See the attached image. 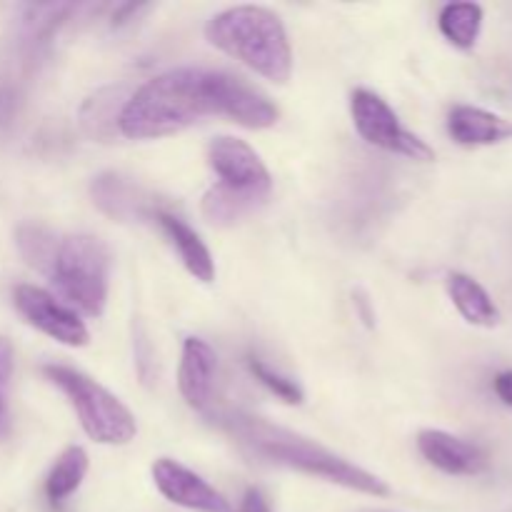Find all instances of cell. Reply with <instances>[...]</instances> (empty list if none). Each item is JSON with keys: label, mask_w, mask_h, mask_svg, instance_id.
Listing matches in <instances>:
<instances>
[{"label": "cell", "mask_w": 512, "mask_h": 512, "mask_svg": "<svg viewBox=\"0 0 512 512\" xmlns=\"http://www.w3.org/2000/svg\"><path fill=\"white\" fill-rule=\"evenodd\" d=\"M15 353L8 338H0V440L10 433V378H13Z\"/></svg>", "instance_id": "cell-23"}, {"label": "cell", "mask_w": 512, "mask_h": 512, "mask_svg": "<svg viewBox=\"0 0 512 512\" xmlns=\"http://www.w3.org/2000/svg\"><path fill=\"white\" fill-rule=\"evenodd\" d=\"M130 98V95H128ZM125 88H115V85H108V88H100L80 105V128L88 138L100 140V143H110L118 133L120 113H123L125 103Z\"/></svg>", "instance_id": "cell-15"}, {"label": "cell", "mask_w": 512, "mask_h": 512, "mask_svg": "<svg viewBox=\"0 0 512 512\" xmlns=\"http://www.w3.org/2000/svg\"><path fill=\"white\" fill-rule=\"evenodd\" d=\"M483 8L478 3H448L438 15L443 38L460 50L475 48L483 30Z\"/></svg>", "instance_id": "cell-18"}, {"label": "cell", "mask_w": 512, "mask_h": 512, "mask_svg": "<svg viewBox=\"0 0 512 512\" xmlns=\"http://www.w3.org/2000/svg\"><path fill=\"white\" fill-rule=\"evenodd\" d=\"M153 220L160 225V230H163L165 238L170 240V245L178 250L185 270H188L195 280H200V283H213L215 260L213 255H210L208 245L203 243V238H200L180 215L170 213V210L165 208H158Z\"/></svg>", "instance_id": "cell-14"}, {"label": "cell", "mask_w": 512, "mask_h": 512, "mask_svg": "<svg viewBox=\"0 0 512 512\" xmlns=\"http://www.w3.org/2000/svg\"><path fill=\"white\" fill-rule=\"evenodd\" d=\"M350 113H353L355 130H358L360 138L368 145H375V148L385 150V153L403 155L408 160H418V163H433L435 160V150L423 138L410 133L400 123L395 110L373 90H353V95H350Z\"/></svg>", "instance_id": "cell-6"}, {"label": "cell", "mask_w": 512, "mask_h": 512, "mask_svg": "<svg viewBox=\"0 0 512 512\" xmlns=\"http://www.w3.org/2000/svg\"><path fill=\"white\" fill-rule=\"evenodd\" d=\"M445 290L453 300L455 310L475 328H495L500 325V310L488 290L465 273H448Z\"/></svg>", "instance_id": "cell-16"}, {"label": "cell", "mask_w": 512, "mask_h": 512, "mask_svg": "<svg viewBox=\"0 0 512 512\" xmlns=\"http://www.w3.org/2000/svg\"><path fill=\"white\" fill-rule=\"evenodd\" d=\"M78 5L73 3H35L23 5V45L30 53H38L50 43L60 25L68 20L70 13H75Z\"/></svg>", "instance_id": "cell-17"}, {"label": "cell", "mask_w": 512, "mask_h": 512, "mask_svg": "<svg viewBox=\"0 0 512 512\" xmlns=\"http://www.w3.org/2000/svg\"><path fill=\"white\" fill-rule=\"evenodd\" d=\"M43 375L68 398L90 440L100 445H128L138 435L135 415L110 390L68 365H43Z\"/></svg>", "instance_id": "cell-5"}, {"label": "cell", "mask_w": 512, "mask_h": 512, "mask_svg": "<svg viewBox=\"0 0 512 512\" xmlns=\"http://www.w3.org/2000/svg\"><path fill=\"white\" fill-rule=\"evenodd\" d=\"M450 138L465 148H483L512 140V120L475 105H453L448 113Z\"/></svg>", "instance_id": "cell-13"}, {"label": "cell", "mask_w": 512, "mask_h": 512, "mask_svg": "<svg viewBox=\"0 0 512 512\" xmlns=\"http://www.w3.org/2000/svg\"><path fill=\"white\" fill-rule=\"evenodd\" d=\"M15 110H18V93L3 85L0 88V128H5L15 118Z\"/></svg>", "instance_id": "cell-24"}, {"label": "cell", "mask_w": 512, "mask_h": 512, "mask_svg": "<svg viewBox=\"0 0 512 512\" xmlns=\"http://www.w3.org/2000/svg\"><path fill=\"white\" fill-rule=\"evenodd\" d=\"M85 475H88V453L80 445L65 448L45 478V495L50 503L68 500L83 485Z\"/></svg>", "instance_id": "cell-19"}, {"label": "cell", "mask_w": 512, "mask_h": 512, "mask_svg": "<svg viewBox=\"0 0 512 512\" xmlns=\"http://www.w3.org/2000/svg\"><path fill=\"white\" fill-rule=\"evenodd\" d=\"M60 235H55L53 230L43 228V225H20L18 228V250L25 260H28L30 268L40 270V273H48L50 263H53L55 248H58Z\"/></svg>", "instance_id": "cell-21"}, {"label": "cell", "mask_w": 512, "mask_h": 512, "mask_svg": "<svg viewBox=\"0 0 512 512\" xmlns=\"http://www.w3.org/2000/svg\"><path fill=\"white\" fill-rule=\"evenodd\" d=\"M45 275L68 308L73 305L93 318L103 315L110 285V250L103 240L85 233L63 235Z\"/></svg>", "instance_id": "cell-4"}, {"label": "cell", "mask_w": 512, "mask_h": 512, "mask_svg": "<svg viewBox=\"0 0 512 512\" xmlns=\"http://www.w3.org/2000/svg\"><path fill=\"white\" fill-rule=\"evenodd\" d=\"M153 480L158 493L168 503L178 508L195 510V512H233L228 500L208 483L193 473L190 468L180 465L178 460L158 458L153 463Z\"/></svg>", "instance_id": "cell-9"}, {"label": "cell", "mask_w": 512, "mask_h": 512, "mask_svg": "<svg viewBox=\"0 0 512 512\" xmlns=\"http://www.w3.org/2000/svg\"><path fill=\"white\" fill-rule=\"evenodd\" d=\"M13 300L25 323H30L48 338L58 340L60 345H68V348L88 345L90 333L83 320H80V315L65 303H60L48 290L35 288V285H18Z\"/></svg>", "instance_id": "cell-8"}, {"label": "cell", "mask_w": 512, "mask_h": 512, "mask_svg": "<svg viewBox=\"0 0 512 512\" xmlns=\"http://www.w3.org/2000/svg\"><path fill=\"white\" fill-rule=\"evenodd\" d=\"M218 355L203 338H185L178 368V388L185 403L195 410H205L213 398Z\"/></svg>", "instance_id": "cell-12"}, {"label": "cell", "mask_w": 512, "mask_h": 512, "mask_svg": "<svg viewBox=\"0 0 512 512\" xmlns=\"http://www.w3.org/2000/svg\"><path fill=\"white\" fill-rule=\"evenodd\" d=\"M93 203L103 210L108 218L128 223V220H153L160 205L145 193L133 180L118 173H100L90 183Z\"/></svg>", "instance_id": "cell-10"}, {"label": "cell", "mask_w": 512, "mask_h": 512, "mask_svg": "<svg viewBox=\"0 0 512 512\" xmlns=\"http://www.w3.org/2000/svg\"><path fill=\"white\" fill-rule=\"evenodd\" d=\"M235 512H270V505H268V500H265V495L260 493V490L250 488V490H245L243 500H240L238 510H235Z\"/></svg>", "instance_id": "cell-25"}, {"label": "cell", "mask_w": 512, "mask_h": 512, "mask_svg": "<svg viewBox=\"0 0 512 512\" xmlns=\"http://www.w3.org/2000/svg\"><path fill=\"white\" fill-rule=\"evenodd\" d=\"M208 115H225L243 128H270L278 108L255 85L225 70L175 68L140 85L120 113L118 133L130 140L168 138Z\"/></svg>", "instance_id": "cell-1"}, {"label": "cell", "mask_w": 512, "mask_h": 512, "mask_svg": "<svg viewBox=\"0 0 512 512\" xmlns=\"http://www.w3.org/2000/svg\"><path fill=\"white\" fill-rule=\"evenodd\" d=\"M208 165L218 175V185H225L238 193L268 200L273 190V178L260 155L245 140L220 135L208 145Z\"/></svg>", "instance_id": "cell-7"}, {"label": "cell", "mask_w": 512, "mask_h": 512, "mask_svg": "<svg viewBox=\"0 0 512 512\" xmlns=\"http://www.w3.org/2000/svg\"><path fill=\"white\" fill-rule=\"evenodd\" d=\"M220 425L243 445L245 450L260 460L283 465V468L298 470L310 478L325 480V483L340 485L345 490L373 495V498H388L390 485L378 475L368 473L360 465L330 453L328 448L318 445L315 440L303 438L288 428L268 423L263 418L245 413H228L220 418Z\"/></svg>", "instance_id": "cell-2"}, {"label": "cell", "mask_w": 512, "mask_h": 512, "mask_svg": "<svg viewBox=\"0 0 512 512\" xmlns=\"http://www.w3.org/2000/svg\"><path fill=\"white\" fill-rule=\"evenodd\" d=\"M493 388H495V395H498L508 408H512V370H505V373L495 375Z\"/></svg>", "instance_id": "cell-26"}, {"label": "cell", "mask_w": 512, "mask_h": 512, "mask_svg": "<svg viewBox=\"0 0 512 512\" xmlns=\"http://www.w3.org/2000/svg\"><path fill=\"white\" fill-rule=\"evenodd\" d=\"M245 363H248L250 375H253V378L263 385V388H268L278 400H283V403H288V405H300L305 400L303 388H300L295 380L285 378L283 373H278V370L270 368L263 358L248 355V360H245Z\"/></svg>", "instance_id": "cell-22"}, {"label": "cell", "mask_w": 512, "mask_h": 512, "mask_svg": "<svg viewBox=\"0 0 512 512\" xmlns=\"http://www.w3.org/2000/svg\"><path fill=\"white\" fill-rule=\"evenodd\" d=\"M265 200L253 198V195L238 193V190H230L225 185H213L208 193L203 195V218L213 225H233L238 220L248 218L250 213L263 205Z\"/></svg>", "instance_id": "cell-20"}, {"label": "cell", "mask_w": 512, "mask_h": 512, "mask_svg": "<svg viewBox=\"0 0 512 512\" xmlns=\"http://www.w3.org/2000/svg\"><path fill=\"white\" fill-rule=\"evenodd\" d=\"M418 450L445 475H480L488 468V455L478 445L445 430H420Z\"/></svg>", "instance_id": "cell-11"}, {"label": "cell", "mask_w": 512, "mask_h": 512, "mask_svg": "<svg viewBox=\"0 0 512 512\" xmlns=\"http://www.w3.org/2000/svg\"><path fill=\"white\" fill-rule=\"evenodd\" d=\"M213 48L240 60L273 83H288L293 75V48L288 30L273 10L263 5H235L213 15L205 25Z\"/></svg>", "instance_id": "cell-3"}]
</instances>
